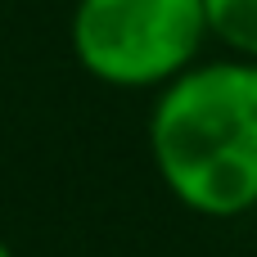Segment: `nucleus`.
Segmentation results:
<instances>
[{"label": "nucleus", "instance_id": "2", "mask_svg": "<svg viewBox=\"0 0 257 257\" xmlns=\"http://www.w3.org/2000/svg\"><path fill=\"white\" fill-rule=\"evenodd\" d=\"M77 63L113 90H163L208 41L203 0H77L72 23Z\"/></svg>", "mask_w": 257, "mask_h": 257}, {"label": "nucleus", "instance_id": "1", "mask_svg": "<svg viewBox=\"0 0 257 257\" xmlns=\"http://www.w3.org/2000/svg\"><path fill=\"white\" fill-rule=\"evenodd\" d=\"M149 154L167 194L212 221L257 208V63L212 59L172 77L149 113Z\"/></svg>", "mask_w": 257, "mask_h": 257}, {"label": "nucleus", "instance_id": "4", "mask_svg": "<svg viewBox=\"0 0 257 257\" xmlns=\"http://www.w3.org/2000/svg\"><path fill=\"white\" fill-rule=\"evenodd\" d=\"M0 257H14V253H9V244H5V239H0Z\"/></svg>", "mask_w": 257, "mask_h": 257}, {"label": "nucleus", "instance_id": "3", "mask_svg": "<svg viewBox=\"0 0 257 257\" xmlns=\"http://www.w3.org/2000/svg\"><path fill=\"white\" fill-rule=\"evenodd\" d=\"M208 36H217L235 59L257 63V0H203Z\"/></svg>", "mask_w": 257, "mask_h": 257}]
</instances>
